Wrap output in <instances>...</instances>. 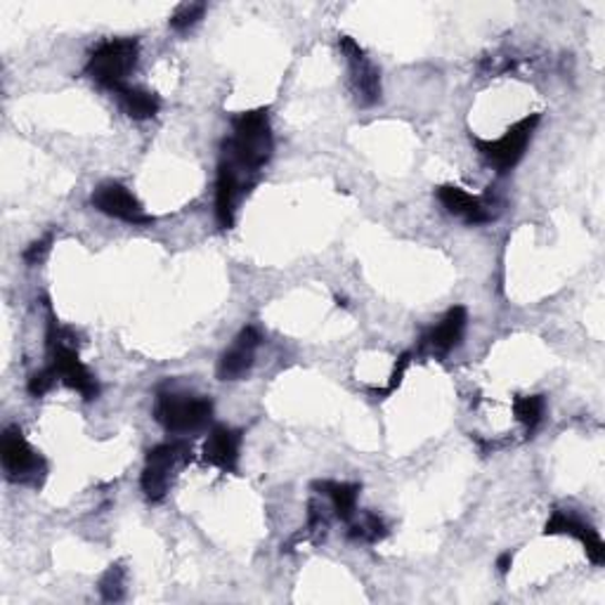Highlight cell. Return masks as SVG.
<instances>
[{
	"instance_id": "cell-16",
	"label": "cell",
	"mask_w": 605,
	"mask_h": 605,
	"mask_svg": "<svg viewBox=\"0 0 605 605\" xmlns=\"http://www.w3.org/2000/svg\"><path fill=\"white\" fill-rule=\"evenodd\" d=\"M117 102L121 107V111L126 114V117L136 119V121H147V119H154L159 109H161V100L159 95L147 90V88H138V86H123L119 88L117 93Z\"/></svg>"
},
{
	"instance_id": "cell-10",
	"label": "cell",
	"mask_w": 605,
	"mask_h": 605,
	"mask_svg": "<svg viewBox=\"0 0 605 605\" xmlns=\"http://www.w3.org/2000/svg\"><path fill=\"white\" fill-rule=\"evenodd\" d=\"M263 343V334L256 326H244L233 341V346L227 348L218 359V379L220 381H239L253 369L256 353Z\"/></svg>"
},
{
	"instance_id": "cell-11",
	"label": "cell",
	"mask_w": 605,
	"mask_h": 605,
	"mask_svg": "<svg viewBox=\"0 0 605 605\" xmlns=\"http://www.w3.org/2000/svg\"><path fill=\"white\" fill-rule=\"evenodd\" d=\"M435 194L447 214L454 218H462L466 225H485L497 218L495 202L483 199V196H473L456 185H440Z\"/></svg>"
},
{
	"instance_id": "cell-18",
	"label": "cell",
	"mask_w": 605,
	"mask_h": 605,
	"mask_svg": "<svg viewBox=\"0 0 605 605\" xmlns=\"http://www.w3.org/2000/svg\"><path fill=\"white\" fill-rule=\"evenodd\" d=\"M544 412H547L544 396H518L514 400V414L518 423L526 426L528 433H534L539 429V423L544 419Z\"/></svg>"
},
{
	"instance_id": "cell-13",
	"label": "cell",
	"mask_w": 605,
	"mask_h": 605,
	"mask_svg": "<svg viewBox=\"0 0 605 605\" xmlns=\"http://www.w3.org/2000/svg\"><path fill=\"white\" fill-rule=\"evenodd\" d=\"M468 324V313L464 305H454L447 310V315L440 320L433 329H429L421 338V350H426L435 357H445L452 350L462 346Z\"/></svg>"
},
{
	"instance_id": "cell-12",
	"label": "cell",
	"mask_w": 605,
	"mask_h": 605,
	"mask_svg": "<svg viewBox=\"0 0 605 605\" xmlns=\"http://www.w3.org/2000/svg\"><path fill=\"white\" fill-rule=\"evenodd\" d=\"M247 187V175H244L235 163L223 159L216 177V220L220 225V230H230L235 225L237 202Z\"/></svg>"
},
{
	"instance_id": "cell-22",
	"label": "cell",
	"mask_w": 605,
	"mask_h": 605,
	"mask_svg": "<svg viewBox=\"0 0 605 605\" xmlns=\"http://www.w3.org/2000/svg\"><path fill=\"white\" fill-rule=\"evenodd\" d=\"M57 381L60 379H57V374L53 371V367H45V369H41L36 374H31V379L26 383V390H29L31 398H43V396H47V392H51L55 388Z\"/></svg>"
},
{
	"instance_id": "cell-23",
	"label": "cell",
	"mask_w": 605,
	"mask_h": 605,
	"mask_svg": "<svg viewBox=\"0 0 605 605\" xmlns=\"http://www.w3.org/2000/svg\"><path fill=\"white\" fill-rule=\"evenodd\" d=\"M412 357H414L412 353H402V355L398 357L396 369H392V376H390L388 386H386V388H381V390H371L376 398H386V396H390V392H396V390H398V386H400V383H402V379H404L407 369H410V365H412Z\"/></svg>"
},
{
	"instance_id": "cell-17",
	"label": "cell",
	"mask_w": 605,
	"mask_h": 605,
	"mask_svg": "<svg viewBox=\"0 0 605 605\" xmlns=\"http://www.w3.org/2000/svg\"><path fill=\"white\" fill-rule=\"evenodd\" d=\"M317 489V495L326 497L332 501L334 516L338 520L350 522L357 514V497H359V485L355 483H338V480H317L313 485Z\"/></svg>"
},
{
	"instance_id": "cell-6",
	"label": "cell",
	"mask_w": 605,
	"mask_h": 605,
	"mask_svg": "<svg viewBox=\"0 0 605 605\" xmlns=\"http://www.w3.org/2000/svg\"><path fill=\"white\" fill-rule=\"evenodd\" d=\"M0 460H3L8 480L18 485H34V487L43 485L47 464L41 456V452H36L26 443L20 426H8L3 431V437H0Z\"/></svg>"
},
{
	"instance_id": "cell-24",
	"label": "cell",
	"mask_w": 605,
	"mask_h": 605,
	"mask_svg": "<svg viewBox=\"0 0 605 605\" xmlns=\"http://www.w3.org/2000/svg\"><path fill=\"white\" fill-rule=\"evenodd\" d=\"M53 241H55L53 235H45V237H41V239H36V241H31L29 247H26V251L22 253L24 263H26V266H41L43 260H45V256L51 253Z\"/></svg>"
},
{
	"instance_id": "cell-14",
	"label": "cell",
	"mask_w": 605,
	"mask_h": 605,
	"mask_svg": "<svg viewBox=\"0 0 605 605\" xmlns=\"http://www.w3.org/2000/svg\"><path fill=\"white\" fill-rule=\"evenodd\" d=\"M544 534H570V537H575L577 542H582V547H584L588 559H592V563H596V565L605 563V544H603L598 530H594L592 526H586L584 520H580L577 516H572L570 511L555 509L547 520Z\"/></svg>"
},
{
	"instance_id": "cell-4",
	"label": "cell",
	"mask_w": 605,
	"mask_h": 605,
	"mask_svg": "<svg viewBox=\"0 0 605 605\" xmlns=\"http://www.w3.org/2000/svg\"><path fill=\"white\" fill-rule=\"evenodd\" d=\"M138 57L140 43L136 39L105 41L93 51L86 64V76L100 88L117 93L126 86L128 76L138 67Z\"/></svg>"
},
{
	"instance_id": "cell-7",
	"label": "cell",
	"mask_w": 605,
	"mask_h": 605,
	"mask_svg": "<svg viewBox=\"0 0 605 605\" xmlns=\"http://www.w3.org/2000/svg\"><path fill=\"white\" fill-rule=\"evenodd\" d=\"M539 119H542V114H530V117L514 123L501 138L497 140L473 138V144L478 147L480 156L489 163V166L497 169L499 173H506L516 166V163L522 159V154H526Z\"/></svg>"
},
{
	"instance_id": "cell-2",
	"label": "cell",
	"mask_w": 605,
	"mask_h": 605,
	"mask_svg": "<svg viewBox=\"0 0 605 605\" xmlns=\"http://www.w3.org/2000/svg\"><path fill=\"white\" fill-rule=\"evenodd\" d=\"M47 350H51V365L57 374V379L76 390L84 400H95L100 396V383H97L95 374L78 359V341L76 336L57 324L55 317H51L47 324Z\"/></svg>"
},
{
	"instance_id": "cell-8",
	"label": "cell",
	"mask_w": 605,
	"mask_h": 605,
	"mask_svg": "<svg viewBox=\"0 0 605 605\" xmlns=\"http://www.w3.org/2000/svg\"><path fill=\"white\" fill-rule=\"evenodd\" d=\"M338 47L348 62V80L359 107H374L381 100V72L350 36H341Z\"/></svg>"
},
{
	"instance_id": "cell-25",
	"label": "cell",
	"mask_w": 605,
	"mask_h": 605,
	"mask_svg": "<svg viewBox=\"0 0 605 605\" xmlns=\"http://www.w3.org/2000/svg\"><path fill=\"white\" fill-rule=\"evenodd\" d=\"M514 565V551H504L499 559H497V568H499V575H509V570Z\"/></svg>"
},
{
	"instance_id": "cell-5",
	"label": "cell",
	"mask_w": 605,
	"mask_h": 605,
	"mask_svg": "<svg viewBox=\"0 0 605 605\" xmlns=\"http://www.w3.org/2000/svg\"><path fill=\"white\" fill-rule=\"evenodd\" d=\"M187 462H192V450L187 443H180V440H173V443H161L147 452L142 478H140L144 499L152 504L166 499L173 483V471Z\"/></svg>"
},
{
	"instance_id": "cell-20",
	"label": "cell",
	"mask_w": 605,
	"mask_h": 605,
	"mask_svg": "<svg viewBox=\"0 0 605 605\" xmlns=\"http://www.w3.org/2000/svg\"><path fill=\"white\" fill-rule=\"evenodd\" d=\"M100 594L109 603H117V601L123 598V594H126V570L119 563L111 565L102 575Z\"/></svg>"
},
{
	"instance_id": "cell-3",
	"label": "cell",
	"mask_w": 605,
	"mask_h": 605,
	"mask_svg": "<svg viewBox=\"0 0 605 605\" xmlns=\"http://www.w3.org/2000/svg\"><path fill=\"white\" fill-rule=\"evenodd\" d=\"M154 419L169 433H196L214 419V402L204 396H190L180 390H159L154 400Z\"/></svg>"
},
{
	"instance_id": "cell-1",
	"label": "cell",
	"mask_w": 605,
	"mask_h": 605,
	"mask_svg": "<svg viewBox=\"0 0 605 605\" xmlns=\"http://www.w3.org/2000/svg\"><path fill=\"white\" fill-rule=\"evenodd\" d=\"M274 140L268 109L241 111L233 119V138L225 140V156L244 173L253 175L272 159Z\"/></svg>"
},
{
	"instance_id": "cell-21",
	"label": "cell",
	"mask_w": 605,
	"mask_h": 605,
	"mask_svg": "<svg viewBox=\"0 0 605 605\" xmlns=\"http://www.w3.org/2000/svg\"><path fill=\"white\" fill-rule=\"evenodd\" d=\"M206 14V3H185L180 6L173 14H171V29L175 31H187L194 24H199Z\"/></svg>"
},
{
	"instance_id": "cell-9",
	"label": "cell",
	"mask_w": 605,
	"mask_h": 605,
	"mask_svg": "<svg viewBox=\"0 0 605 605\" xmlns=\"http://www.w3.org/2000/svg\"><path fill=\"white\" fill-rule=\"evenodd\" d=\"M90 204L97 210H100V214H105L109 218H117V220L128 223V225L144 227V225H152L154 223V216L147 214L144 206L138 202V196L133 192H130L126 185L114 183V180H109V183L97 185L93 190Z\"/></svg>"
},
{
	"instance_id": "cell-15",
	"label": "cell",
	"mask_w": 605,
	"mask_h": 605,
	"mask_svg": "<svg viewBox=\"0 0 605 605\" xmlns=\"http://www.w3.org/2000/svg\"><path fill=\"white\" fill-rule=\"evenodd\" d=\"M241 452V431L230 426H214L204 443V462L223 473L239 471Z\"/></svg>"
},
{
	"instance_id": "cell-19",
	"label": "cell",
	"mask_w": 605,
	"mask_h": 605,
	"mask_svg": "<svg viewBox=\"0 0 605 605\" xmlns=\"http://www.w3.org/2000/svg\"><path fill=\"white\" fill-rule=\"evenodd\" d=\"M348 537L353 542H367V544H379L381 539L388 537V526L381 516L365 514L357 522H353Z\"/></svg>"
}]
</instances>
